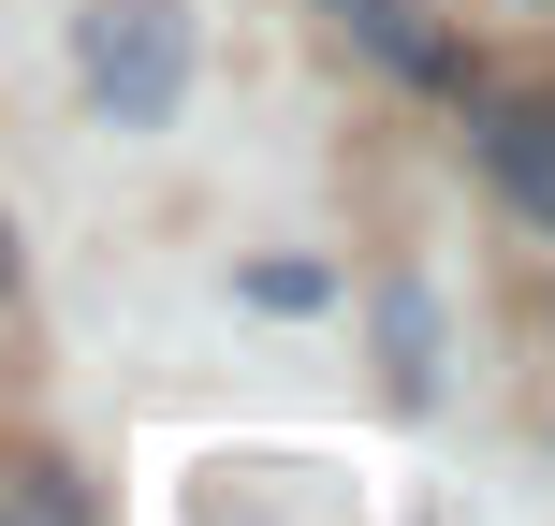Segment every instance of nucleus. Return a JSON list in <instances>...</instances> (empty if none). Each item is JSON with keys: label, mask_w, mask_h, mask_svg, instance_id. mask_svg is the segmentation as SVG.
<instances>
[{"label": "nucleus", "mask_w": 555, "mask_h": 526, "mask_svg": "<svg viewBox=\"0 0 555 526\" xmlns=\"http://www.w3.org/2000/svg\"><path fill=\"white\" fill-rule=\"evenodd\" d=\"M336 15H351L365 44L395 59V74H439V44H424V15H410V0H336Z\"/></svg>", "instance_id": "3"}, {"label": "nucleus", "mask_w": 555, "mask_h": 526, "mask_svg": "<svg viewBox=\"0 0 555 526\" xmlns=\"http://www.w3.org/2000/svg\"><path fill=\"white\" fill-rule=\"evenodd\" d=\"M0 293H15V234H0Z\"/></svg>", "instance_id": "4"}, {"label": "nucleus", "mask_w": 555, "mask_h": 526, "mask_svg": "<svg viewBox=\"0 0 555 526\" xmlns=\"http://www.w3.org/2000/svg\"><path fill=\"white\" fill-rule=\"evenodd\" d=\"M0 526H59V512H0Z\"/></svg>", "instance_id": "5"}, {"label": "nucleus", "mask_w": 555, "mask_h": 526, "mask_svg": "<svg viewBox=\"0 0 555 526\" xmlns=\"http://www.w3.org/2000/svg\"><path fill=\"white\" fill-rule=\"evenodd\" d=\"M482 162H498V191L555 234V103H498L482 117Z\"/></svg>", "instance_id": "2"}, {"label": "nucleus", "mask_w": 555, "mask_h": 526, "mask_svg": "<svg viewBox=\"0 0 555 526\" xmlns=\"http://www.w3.org/2000/svg\"><path fill=\"white\" fill-rule=\"evenodd\" d=\"M74 74H88V103H103L117 132H162V117L191 103V15H176V0H103V15L74 29Z\"/></svg>", "instance_id": "1"}]
</instances>
